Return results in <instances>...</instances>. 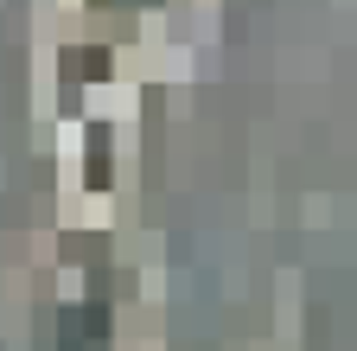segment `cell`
<instances>
[{"label":"cell","mask_w":357,"mask_h":351,"mask_svg":"<svg viewBox=\"0 0 357 351\" xmlns=\"http://www.w3.org/2000/svg\"><path fill=\"white\" fill-rule=\"evenodd\" d=\"M64 64H70V77H109V52H102V45H89V52H70Z\"/></svg>","instance_id":"cell-1"}]
</instances>
